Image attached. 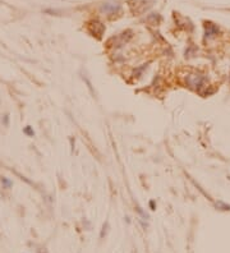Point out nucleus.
<instances>
[{
	"label": "nucleus",
	"mask_w": 230,
	"mask_h": 253,
	"mask_svg": "<svg viewBox=\"0 0 230 253\" xmlns=\"http://www.w3.org/2000/svg\"><path fill=\"white\" fill-rule=\"evenodd\" d=\"M24 133H26L27 136H30V137H32V136L35 134V132L32 131L31 127H26V128H24Z\"/></svg>",
	"instance_id": "7ed1b4c3"
},
{
	"label": "nucleus",
	"mask_w": 230,
	"mask_h": 253,
	"mask_svg": "<svg viewBox=\"0 0 230 253\" xmlns=\"http://www.w3.org/2000/svg\"><path fill=\"white\" fill-rule=\"evenodd\" d=\"M2 182H3V184H4L6 188H10V187H12V182H10L9 179H6V178H3V179H2Z\"/></svg>",
	"instance_id": "20e7f679"
},
{
	"label": "nucleus",
	"mask_w": 230,
	"mask_h": 253,
	"mask_svg": "<svg viewBox=\"0 0 230 253\" xmlns=\"http://www.w3.org/2000/svg\"><path fill=\"white\" fill-rule=\"evenodd\" d=\"M135 210H137V212H138V214L142 216V219H143V220H147V219H148V215H147L145 211H143V210H142L139 206H137V207H135Z\"/></svg>",
	"instance_id": "f03ea898"
},
{
	"label": "nucleus",
	"mask_w": 230,
	"mask_h": 253,
	"mask_svg": "<svg viewBox=\"0 0 230 253\" xmlns=\"http://www.w3.org/2000/svg\"><path fill=\"white\" fill-rule=\"evenodd\" d=\"M101 9L106 14H115L117 12H119L120 5L118 3H104L102 6H101Z\"/></svg>",
	"instance_id": "f257e3e1"
},
{
	"label": "nucleus",
	"mask_w": 230,
	"mask_h": 253,
	"mask_svg": "<svg viewBox=\"0 0 230 253\" xmlns=\"http://www.w3.org/2000/svg\"><path fill=\"white\" fill-rule=\"evenodd\" d=\"M150 207H151V210H156V207H155V202H154V201H151V202H150Z\"/></svg>",
	"instance_id": "39448f33"
}]
</instances>
